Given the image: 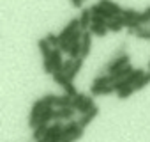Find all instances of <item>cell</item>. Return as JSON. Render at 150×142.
Listing matches in <instances>:
<instances>
[{
  "label": "cell",
  "instance_id": "obj_1",
  "mask_svg": "<svg viewBox=\"0 0 150 142\" xmlns=\"http://www.w3.org/2000/svg\"><path fill=\"white\" fill-rule=\"evenodd\" d=\"M131 64V59H129V53H122L118 57H113L106 66H104V71H108V73H115V71L122 69L124 66Z\"/></svg>",
  "mask_w": 150,
  "mask_h": 142
},
{
  "label": "cell",
  "instance_id": "obj_2",
  "mask_svg": "<svg viewBox=\"0 0 150 142\" xmlns=\"http://www.w3.org/2000/svg\"><path fill=\"white\" fill-rule=\"evenodd\" d=\"M42 108H44V101H42V98L35 100L34 105H32V108H30V114H28V126H30V128H35V126L39 124V115H41Z\"/></svg>",
  "mask_w": 150,
  "mask_h": 142
},
{
  "label": "cell",
  "instance_id": "obj_3",
  "mask_svg": "<svg viewBox=\"0 0 150 142\" xmlns=\"http://www.w3.org/2000/svg\"><path fill=\"white\" fill-rule=\"evenodd\" d=\"M80 29V18H71V22H67V25L62 29V32L58 34L60 36V41H67L71 37V34L74 30H78Z\"/></svg>",
  "mask_w": 150,
  "mask_h": 142
},
{
  "label": "cell",
  "instance_id": "obj_4",
  "mask_svg": "<svg viewBox=\"0 0 150 142\" xmlns=\"http://www.w3.org/2000/svg\"><path fill=\"white\" fill-rule=\"evenodd\" d=\"M74 112H78V110L72 108L71 105L69 107H60V108L55 110V121H69V119H72Z\"/></svg>",
  "mask_w": 150,
  "mask_h": 142
},
{
  "label": "cell",
  "instance_id": "obj_5",
  "mask_svg": "<svg viewBox=\"0 0 150 142\" xmlns=\"http://www.w3.org/2000/svg\"><path fill=\"white\" fill-rule=\"evenodd\" d=\"M62 50L57 46V48H53V52H51V57H50V60H51V64H53V69L55 71H64V59H62Z\"/></svg>",
  "mask_w": 150,
  "mask_h": 142
},
{
  "label": "cell",
  "instance_id": "obj_6",
  "mask_svg": "<svg viewBox=\"0 0 150 142\" xmlns=\"http://www.w3.org/2000/svg\"><path fill=\"white\" fill-rule=\"evenodd\" d=\"M92 37H94V34L90 30L83 32V37H81V57H88L90 48H92Z\"/></svg>",
  "mask_w": 150,
  "mask_h": 142
},
{
  "label": "cell",
  "instance_id": "obj_7",
  "mask_svg": "<svg viewBox=\"0 0 150 142\" xmlns=\"http://www.w3.org/2000/svg\"><path fill=\"white\" fill-rule=\"evenodd\" d=\"M90 11H92V14H99V16H103V18H106V20H113V16H115V14H113L108 7H104L101 2L90 6Z\"/></svg>",
  "mask_w": 150,
  "mask_h": 142
},
{
  "label": "cell",
  "instance_id": "obj_8",
  "mask_svg": "<svg viewBox=\"0 0 150 142\" xmlns=\"http://www.w3.org/2000/svg\"><path fill=\"white\" fill-rule=\"evenodd\" d=\"M90 25H92V11H90V7L81 9V13H80V29L85 32V30L90 29Z\"/></svg>",
  "mask_w": 150,
  "mask_h": 142
},
{
  "label": "cell",
  "instance_id": "obj_9",
  "mask_svg": "<svg viewBox=\"0 0 150 142\" xmlns=\"http://www.w3.org/2000/svg\"><path fill=\"white\" fill-rule=\"evenodd\" d=\"M97 115H99V107L96 105L92 110H88V112L81 114V119H80V126H81V128H87V126H88V124H90V123H92L96 117H97Z\"/></svg>",
  "mask_w": 150,
  "mask_h": 142
},
{
  "label": "cell",
  "instance_id": "obj_10",
  "mask_svg": "<svg viewBox=\"0 0 150 142\" xmlns=\"http://www.w3.org/2000/svg\"><path fill=\"white\" fill-rule=\"evenodd\" d=\"M37 46H39V52H41V55H42V60H46V59H50V57H51L53 46L48 43V39H46V37L39 39V41H37Z\"/></svg>",
  "mask_w": 150,
  "mask_h": 142
},
{
  "label": "cell",
  "instance_id": "obj_11",
  "mask_svg": "<svg viewBox=\"0 0 150 142\" xmlns=\"http://www.w3.org/2000/svg\"><path fill=\"white\" fill-rule=\"evenodd\" d=\"M113 93H115L113 84L103 85V87H96V85L90 87V94H92V96H108V94H113Z\"/></svg>",
  "mask_w": 150,
  "mask_h": 142
},
{
  "label": "cell",
  "instance_id": "obj_12",
  "mask_svg": "<svg viewBox=\"0 0 150 142\" xmlns=\"http://www.w3.org/2000/svg\"><path fill=\"white\" fill-rule=\"evenodd\" d=\"M83 60H85V57H78V59H74V64H72L71 71L67 73V77H69L71 80H74V78L80 75V71H81V67H83Z\"/></svg>",
  "mask_w": 150,
  "mask_h": 142
},
{
  "label": "cell",
  "instance_id": "obj_13",
  "mask_svg": "<svg viewBox=\"0 0 150 142\" xmlns=\"http://www.w3.org/2000/svg\"><path fill=\"white\" fill-rule=\"evenodd\" d=\"M113 82H115V80H113V75H111V73H106V75H97V77L94 78L92 85L103 87V85H110V84H113Z\"/></svg>",
  "mask_w": 150,
  "mask_h": 142
},
{
  "label": "cell",
  "instance_id": "obj_14",
  "mask_svg": "<svg viewBox=\"0 0 150 142\" xmlns=\"http://www.w3.org/2000/svg\"><path fill=\"white\" fill-rule=\"evenodd\" d=\"M132 71H134V67H132L131 64H127V66H124L122 69L115 71V73H111V75H113V80H115V82H118V80H124L129 73H132ZM115 82H113V84H115Z\"/></svg>",
  "mask_w": 150,
  "mask_h": 142
},
{
  "label": "cell",
  "instance_id": "obj_15",
  "mask_svg": "<svg viewBox=\"0 0 150 142\" xmlns=\"http://www.w3.org/2000/svg\"><path fill=\"white\" fill-rule=\"evenodd\" d=\"M94 36H97V37H104L108 32H110V29H108V25H101V23H92L90 25V29H88Z\"/></svg>",
  "mask_w": 150,
  "mask_h": 142
},
{
  "label": "cell",
  "instance_id": "obj_16",
  "mask_svg": "<svg viewBox=\"0 0 150 142\" xmlns=\"http://www.w3.org/2000/svg\"><path fill=\"white\" fill-rule=\"evenodd\" d=\"M99 2H101L104 7H108L113 14H122V13H124V7H122L120 4L113 2V0H99Z\"/></svg>",
  "mask_w": 150,
  "mask_h": 142
},
{
  "label": "cell",
  "instance_id": "obj_17",
  "mask_svg": "<svg viewBox=\"0 0 150 142\" xmlns=\"http://www.w3.org/2000/svg\"><path fill=\"white\" fill-rule=\"evenodd\" d=\"M94 98L96 96H92V94H88L87 98H85V101L78 107V112L80 114H85V112H88V110H92L94 107H96V103H94Z\"/></svg>",
  "mask_w": 150,
  "mask_h": 142
},
{
  "label": "cell",
  "instance_id": "obj_18",
  "mask_svg": "<svg viewBox=\"0 0 150 142\" xmlns=\"http://www.w3.org/2000/svg\"><path fill=\"white\" fill-rule=\"evenodd\" d=\"M46 130H48V123H42V121H41V123L34 128V131H32V138H34V140L42 138L44 133H46Z\"/></svg>",
  "mask_w": 150,
  "mask_h": 142
},
{
  "label": "cell",
  "instance_id": "obj_19",
  "mask_svg": "<svg viewBox=\"0 0 150 142\" xmlns=\"http://www.w3.org/2000/svg\"><path fill=\"white\" fill-rule=\"evenodd\" d=\"M143 75H145V71H143V69H134L132 73H129V75L125 77V82H127V85H134V84H136V82H138V80L143 77Z\"/></svg>",
  "mask_w": 150,
  "mask_h": 142
},
{
  "label": "cell",
  "instance_id": "obj_20",
  "mask_svg": "<svg viewBox=\"0 0 150 142\" xmlns=\"http://www.w3.org/2000/svg\"><path fill=\"white\" fill-rule=\"evenodd\" d=\"M80 128V121H74V119H69L65 124H64V135L65 137H69L71 133H74Z\"/></svg>",
  "mask_w": 150,
  "mask_h": 142
},
{
  "label": "cell",
  "instance_id": "obj_21",
  "mask_svg": "<svg viewBox=\"0 0 150 142\" xmlns=\"http://www.w3.org/2000/svg\"><path fill=\"white\" fill-rule=\"evenodd\" d=\"M72 103V96H69V94H60V96H57V100H55V107L57 108H60V107H69Z\"/></svg>",
  "mask_w": 150,
  "mask_h": 142
},
{
  "label": "cell",
  "instance_id": "obj_22",
  "mask_svg": "<svg viewBox=\"0 0 150 142\" xmlns=\"http://www.w3.org/2000/svg\"><path fill=\"white\" fill-rule=\"evenodd\" d=\"M69 57H71V59H78V57H81V41L71 44V48H69Z\"/></svg>",
  "mask_w": 150,
  "mask_h": 142
},
{
  "label": "cell",
  "instance_id": "obj_23",
  "mask_svg": "<svg viewBox=\"0 0 150 142\" xmlns=\"http://www.w3.org/2000/svg\"><path fill=\"white\" fill-rule=\"evenodd\" d=\"M148 84H150V73H145V75H143L136 84H134V91H141V89H143V87H146Z\"/></svg>",
  "mask_w": 150,
  "mask_h": 142
},
{
  "label": "cell",
  "instance_id": "obj_24",
  "mask_svg": "<svg viewBox=\"0 0 150 142\" xmlns=\"http://www.w3.org/2000/svg\"><path fill=\"white\" fill-rule=\"evenodd\" d=\"M72 82H74V80H69V82H67V84H64L62 87H64V93H65V94H69V96H72V98H74V96L78 94V91H76V85H74Z\"/></svg>",
  "mask_w": 150,
  "mask_h": 142
},
{
  "label": "cell",
  "instance_id": "obj_25",
  "mask_svg": "<svg viewBox=\"0 0 150 142\" xmlns=\"http://www.w3.org/2000/svg\"><path fill=\"white\" fill-rule=\"evenodd\" d=\"M87 96H88V94H85V93H78L76 96L72 98V103H71V107L78 110V107H80V105H81V103L85 101V98H87Z\"/></svg>",
  "mask_w": 150,
  "mask_h": 142
},
{
  "label": "cell",
  "instance_id": "obj_26",
  "mask_svg": "<svg viewBox=\"0 0 150 142\" xmlns=\"http://www.w3.org/2000/svg\"><path fill=\"white\" fill-rule=\"evenodd\" d=\"M132 93H136V91H134V85H127V87H124L122 91H118L117 96H118V100H125V98H129Z\"/></svg>",
  "mask_w": 150,
  "mask_h": 142
},
{
  "label": "cell",
  "instance_id": "obj_27",
  "mask_svg": "<svg viewBox=\"0 0 150 142\" xmlns=\"http://www.w3.org/2000/svg\"><path fill=\"white\" fill-rule=\"evenodd\" d=\"M46 39H48V43H50L53 48H57V46L60 44V36L55 34V32H48V34H46Z\"/></svg>",
  "mask_w": 150,
  "mask_h": 142
},
{
  "label": "cell",
  "instance_id": "obj_28",
  "mask_svg": "<svg viewBox=\"0 0 150 142\" xmlns=\"http://www.w3.org/2000/svg\"><path fill=\"white\" fill-rule=\"evenodd\" d=\"M108 29H110V32H115V34H118V32H122V29H124V25H120L118 22H115V20H108Z\"/></svg>",
  "mask_w": 150,
  "mask_h": 142
},
{
  "label": "cell",
  "instance_id": "obj_29",
  "mask_svg": "<svg viewBox=\"0 0 150 142\" xmlns=\"http://www.w3.org/2000/svg\"><path fill=\"white\" fill-rule=\"evenodd\" d=\"M122 14H124L125 18H132V20H138V16H139V11L132 9V7H125Z\"/></svg>",
  "mask_w": 150,
  "mask_h": 142
},
{
  "label": "cell",
  "instance_id": "obj_30",
  "mask_svg": "<svg viewBox=\"0 0 150 142\" xmlns=\"http://www.w3.org/2000/svg\"><path fill=\"white\" fill-rule=\"evenodd\" d=\"M83 131H85V128H81V126H80L74 133H71V135H69V137H71V140H72V142H76L78 138H81V137H83Z\"/></svg>",
  "mask_w": 150,
  "mask_h": 142
},
{
  "label": "cell",
  "instance_id": "obj_31",
  "mask_svg": "<svg viewBox=\"0 0 150 142\" xmlns=\"http://www.w3.org/2000/svg\"><path fill=\"white\" fill-rule=\"evenodd\" d=\"M55 100H57V94H44L42 96L44 105H55Z\"/></svg>",
  "mask_w": 150,
  "mask_h": 142
},
{
  "label": "cell",
  "instance_id": "obj_32",
  "mask_svg": "<svg viewBox=\"0 0 150 142\" xmlns=\"http://www.w3.org/2000/svg\"><path fill=\"white\" fill-rule=\"evenodd\" d=\"M138 22L141 23V25H148L150 23V16L143 11V13H139V16H138Z\"/></svg>",
  "mask_w": 150,
  "mask_h": 142
},
{
  "label": "cell",
  "instance_id": "obj_33",
  "mask_svg": "<svg viewBox=\"0 0 150 142\" xmlns=\"http://www.w3.org/2000/svg\"><path fill=\"white\" fill-rule=\"evenodd\" d=\"M72 64H74V59H67V60H64V73H69L71 71V67H72Z\"/></svg>",
  "mask_w": 150,
  "mask_h": 142
},
{
  "label": "cell",
  "instance_id": "obj_34",
  "mask_svg": "<svg viewBox=\"0 0 150 142\" xmlns=\"http://www.w3.org/2000/svg\"><path fill=\"white\" fill-rule=\"evenodd\" d=\"M83 2L85 0H71L72 7H76V9H83Z\"/></svg>",
  "mask_w": 150,
  "mask_h": 142
},
{
  "label": "cell",
  "instance_id": "obj_35",
  "mask_svg": "<svg viewBox=\"0 0 150 142\" xmlns=\"http://www.w3.org/2000/svg\"><path fill=\"white\" fill-rule=\"evenodd\" d=\"M145 13H146V14L150 16V6H146V7H145Z\"/></svg>",
  "mask_w": 150,
  "mask_h": 142
},
{
  "label": "cell",
  "instance_id": "obj_36",
  "mask_svg": "<svg viewBox=\"0 0 150 142\" xmlns=\"http://www.w3.org/2000/svg\"><path fill=\"white\" fill-rule=\"evenodd\" d=\"M37 142H48V140H44V138H39V140H37Z\"/></svg>",
  "mask_w": 150,
  "mask_h": 142
},
{
  "label": "cell",
  "instance_id": "obj_37",
  "mask_svg": "<svg viewBox=\"0 0 150 142\" xmlns=\"http://www.w3.org/2000/svg\"><path fill=\"white\" fill-rule=\"evenodd\" d=\"M148 67H150V60H148Z\"/></svg>",
  "mask_w": 150,
  "mask_h": 142
}]
</instances>
